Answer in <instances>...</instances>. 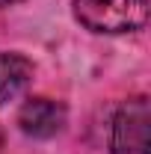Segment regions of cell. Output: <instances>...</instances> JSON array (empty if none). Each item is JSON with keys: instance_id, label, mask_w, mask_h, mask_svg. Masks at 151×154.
Masks as SVG:
<instances>
[{"instance_id": "7a4b0ae2", "label": "cell", "mask_w": 151, "mask_h": 154, "mask_svg": "<svg viewBox=\"0 0 151 154\" xmlns=\"http://www.w3.org/2000/svg\"><path fill=\"white\" fill-rule=\"evenodd\" d=\"M148 101H128L113 122V154H148Z\"/></svg>"}, {"instance_id": "3957f363", "label": "cell", "mask_w": 151, "mask_h": 154, "mask_svg": "<svg viewBox=\"0 0 151 154\" xmlns=\"http://www.w3.org/2000/svg\"><path fill=\"white\" fill-rule=\"evenodd\" d=\"M18 125L27 136L36 139L57 136L65 125V107L54 98H30L18 113Z\"/></svg>"}, {"instance_id": "8992f818", "label": "cell", "mask_w": 151, "mask_h": 154, "mask_svg": "<svg viewBox=\"0 0 151 154\" xmlns=\"http://www.w3.org/2000/svg\"><path fill=\"white\" fill-rule=\"evenodd\" d=\"M0 142H3V134H0Z\"/></svg>"}, {"instance_id": "277c9868", "label": "cell", "mask_w": 151, "mask_h": 154, "mask_svg": "<svg viewBox=\"0 0 151 154\" xmlns=\"http://www.w3.org/2000/svg\"><path fill=\"white\" fill-rule=\"evenodd\" d=\"M33 80V62L21 54H0V107L15 101Z\"/></svg>"}, {"instance_id": "6da1fadb", "label": "cell", "mask_w": 151, "mask_h": 154, "mask_svg": "<svg viewBox=\"0 0 151 154\" xmlns=\"http://www.w3.org/2000/svg\"><path fill=\"white\" fill-rule=\"evenodd\" d=\"M74 18L92 33H133L148 24V0H74Z\"/></svg>"}, {"instance_id": "5b68a950", "label": "cell", "mask_w": 151, "mask_h": 154, "mask_svg": "<svg viewBox=\"0 0 151 154\" xmlns=\"http://www.w3.org/2000/svg\"><path fill=\"white\" fill-rule=\"evenodd\" d=\"M12 3H21V0H0V6H12Z\"/></svg>"}]
</instances>
